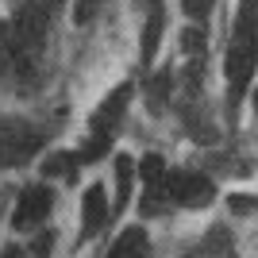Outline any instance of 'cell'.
<instances>
[{
  "instance_id": "obj_1",
  "label": "cell",
  "mask_w": 258,
  "mask_h": 258,
  "mask_svg": "<svg viewBox=\"0 0 258 258\" xmlns=\"http://www.w3.org/2000/svg\"><path fill=\"white\" fill-rule=\"evenodd\" d=\"M62 205H66V193L58 185L27 173L23 181L12 185L8 201H4V220H8L12 239H31L35 231L54 227V216H58Z\"/></svg>"
},
{
  "instance_id": "obj_2",
  "label": "cell",
  "mask_w": 258,
  "mask_h": 258,
  "mask_svg": "<svg viewBox=\"0 0 258 258\" xmlns=\"http://www.w3.org/2000/svg\"><path fill=\"white\" fill-rule=\"evenodd\" d=\"M74 220H77V247H89V243H100L104 235L116 231V201H112V189H108L104 173H93L81 189L74 193Z\"/></svg>"
},
{
  "instance_id": "obj_3",
  "label": "cell",
  "mask_w": 258,
  "mask_h": 258,
  "mask_svg": "<svg viewBox=\"0 0 258 258\" xmlns=\"http://www.w3.org/2000/svg\"><path fill=\"white\" fill-rule=\"evenodd\" d=\"M220 177L205 162H173L170 181H166V201L173 212H208L220 205Z\"/></svg>"
},
{
  "instance_id": "obj_4",
  "label": "cell",
  "mask_w": 258,
  "mask_h": 258,
  "mask_svg": "<svg viewBox=\"0 0 258 258\" xmlns=\"http://www.w3.org/2000/svg\"><path fill=\"white\" fill-rule=\"evenodd\" d=\"M31 173L43 177V181H50V185H58L62 193H77V189L93 177V170L85 166V158H81V151L74 147V139H54L50 147L35 158Z\"/></svg>"
},
{
  "instance_id": "obj_5",
  "label": "cell",
  "mask_w": 258,
  "mask_h": 258,
  "mask_svg": "<svg viewBox=\"0 0 258 258\" xmlns=\"http://www.w3.org/2000/svg\"><path fill=\"white\" fill-rule=\"evenodd\" d=\"M100 173H104L108 189H112V201H116V216L119 220H123L127 212H135L139 193H143V185H139V147H135V143H123V147L104 162Z\"/></svg>"
},
{
  "instance_id": "obj_6",
  "label": "cell",
  "mask_w": 258,
  "mask_h": 258,
  "mask_svg": "<svg viewBox=\"0 0 258 258\" xmlns=\"http://www.w3.org/2000/svg\"><path fill=\"white\" fill-rule=\"evenodd\" d=\"M104 258H154V239H151V224L143 220H131V224H119L112 235H108Z\"/></svg>"
},
{
  "instance_id": "obj_7",
  "label": "cell",
  "mask_w": 258,
  "mask_h": 258,
  "mask_svg": "<svg viewBox=\"0 0 258 258\" xmlns=\"http://www.w3.org/2000/svg\"><path fill=\"white\" fill-rule=\"evenodd\" d=\"M173 12H177V23L212 27L216 12H220V0H173Z\"/></svg>"
},
{
  "instance_id": "obj_8",
  "label": "cell",
  "mask_w": 258,
  "mask_h": 258,
  "mask_svg": "<svg viewBox=\"0 0 258 258\" xmlns=\"http://www.w3.org/2000/svg\"><path fill=\"white\" fill-rule=\"evenodd\" d=\"M220 205L231 220H250V216H258V193L254 189H227L220 197Z\"/></svg>"
},
{
  "instance_id": "obj_9",
  "label": "cell",
  "mask_w": 258,
  "mask_h": 258,
  "mask_svg": "<svg viewBox=\"0 0 258 258\" xmlns=\"http://www.w3.org/2000/svg\"><path fill=\"white\" fill-rule=\"evenodd\" d=\"M58 239H62V231H58V224H54V227L35 231V235H31V239H23V243H27L31 258H54V250H58Z\"/></svg>"
},
{
  "instance_id": "obj_10",
  "label": "cell",
  "mask_w": 258,
  "mask_h": 258,
  "mask_svg": "<svg viewBox=\"0 0 258 258\" xmlns=\"http://www.w3.org/2000/svg\"><path fill=\"white\" fill-rule=\"evenodd\" d=\"M0 258H31V250H27L23 239H4L0 243Z\"/></svg>"
},
{
  "instance_id": "obj_11",
  "label": "cell",
  "mask_w": 258,
  "mask_h": 258,
  "mask_svg": "<svg viewBox=\"0 0 258 258\" xmlns=\"http://www.w3.org/2000/svg\"><path fill=\"white\" fill-rule=\"evenodd\" d=\"M243 112H247V119H254V123H258V81H254V89H250V97H247V104H243Z\"/></svg>"
},
{
  "instance_id": "obj_12",
  "label": "cell",
  "mask_w": 258,
  "mask_h": 258,
  "mask_svg": "<svg viewBox=\"0 0 258 258\" xmlns=\"http://www.w3.org/2000/svg\"><path fill=\"white\" fill-rule=\"evenodd\" d=\"M177 258H208L205 250H189V254H177Z\"/></svg>"
}]
</instances>
